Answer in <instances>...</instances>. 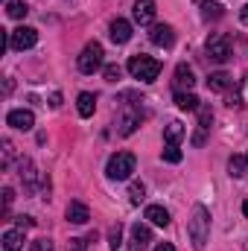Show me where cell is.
I'll list each match as a JSON object with an SVG mask.
<instances>
[{"mask_svg":"<svg viewBox=\"0 0 248 251\" xmlns=\"http://www.w3.org/2000/svg\"><path fill=\"white\" fill-rule=\"evenodd\" d=\"M222 15H225V9H222L219 3L201 0V18H204V21H216V18H222Z\"/></svg>","mask_w":248,"mask_h":251,"instance_id":"cell-20","label":"cell"},{"mask_svg":"<svg viewBox=\"0 0 248 251\" xmlns=\"http://www.w3.org/2000/svg\"><path fill=\"white\" fill-rule=\"evenodd\" d=\"M29 251H53V243H50V240H35V243L29 246Z\"/></svg>","mask_w":248,"mask_h":251,"instance_id":"cell-30","label":"cell"},{"mask_svg":"<svg viewBox=\"0 0 248 251\" xmlns=\"http://www.w3.org/2000/svg\"><path fill=\"white\" fill-rule=\"evenodd\" d=\"M3 249L6 251H21L24 249V231H6V234H3Z\"/></svg>","mask_w":248,"mask_h":251,"instance_id":"cell-18","label":"cell"},{"mask_svg":"<svg viewBox=\"0 0 248 251\" xmlns=\"http://www.w3.org/2000/svg\"><path fill=\"white\" fill-rule=\"evenodd\" d=\"M164 137H167V143H178V140L184 137V126L181 123H170L167 126V131H164Z\"/></svg>","mask_w":248,"mask_h":251,"instance_id":"cell-24","label":"cell"},{"mask_svg":"<svg viewBox=\"0 0 248 251\" xmlns=\"http://www.w3.org/2000/svg\"><path fill=\"white\" fill-rule=\"evenodd\" d=\"M204 50H207V59H210V62H219V64L228 62V59H231V38L222 35V32H216V35L207 38Z\"/></svg>","mask_w":248,"mask_h":251,"instance_id":"cell-4","label":"cell"},{"mask_svg":"<svg viewBox=\"0 0 248 251\" xmlns=\"http://www.w3.org/2000/svg\"><path fill=\"white\" fill-rule=\"evenodd\" d=\"M231 85H234V79H231L228 73H222V70L207 76V88H210V91H228Z\"/></svg>","mask_w":248,"mask_h":251,"instance_id":"cell-17","label":"cell"},{"mask_svg":"<svg viewBox=\"0 0 248 251\" xmlns=\"http://www.w3.org/2000/svg\"><path fill=\"white\" fill-rule=\"evenodd\" d=\"M108 35H111V41H114V44H125V41L131 38V24H128V21H123V18L111 21Z\"/></svg>","mask_w":248,"mask_h":251,"instance_id":"cell-11","label":"cell"},{"mask_svg":"<svg viewBox=\"0 0 248 251\" xmlns=\"http://www.w3.org/2000/svg\"><path fill=\"white\" fill-rule=\"evenodd\" d=\"M12 199H15V193L6 187V190H3V213H9V204H12Z\"/></svg>","mask_w":248,"mask_h":251,"instance_id":"cell-31","label":"cell"},{"mask_svg":"<svg viewBox=\"0 0 248 251\" xmlns=\"http://www.w3.org/2000/svg\"><path fill=\"white\" fill-rule=\"evenodd\" d=\"M134 21L140 26L155 21V0H134Z\"/></svg>","mask_w":248,"mask_h":251,"instance_id":"cell-10","label":"cell"},{"mask_svg":"<svg viewBox=\"0 0 248 251\" xmlns=\"http://www.w3.org/2000/svg\"><path fill=\"white\" fill-rule=\"evenodd\" d=\"M128 199H131V204H140V201L146 199V187H143V184H131V190H128Z\"/></svg>","mask_w":248,"mask_h":251,"instance_id":"cell-27","label":"cell"},{"mask_svg":"<svg viewBox=\"0 0 248 251\" xmlns=\"http://www.w3.org/2000/svg\"><path fill=\"white\" fill-rule=\"evenodd\" d=\"M246 158H248V155H246Z\"/></svg>","mask_w":248,"mask_h":251,"instance_id":"cell-36","label":"cell"},{"mask_svg":"<svg viewBox=\"0 0 248 251\" xmlns=\"http://www.w3.org/2000/svg\"><path fill=\"white\" fill-rule=\"evenodd\" d=\"M243 213H246V219H248V199L243 201Z\"/></svg>","mask_w":248,"mask_h":251,"instance_id":"cell-35","label":"cell"},{"mask_svg":"<svg viewBox=\"0 0 248 251\" xmlns=\"http://www.w3.org/2000/svg\"><path fill=\"white\" fill-rule=\"evenodd\" d=\"M164 161H170V164H178V161H181V149H178V143H167V149H164Z\"/></svg>","mask_w":248,"mask_h":251,"instance_id":"cell-26","label":"cell"},{"mask_svg":"<svg viewBox=\"0 0 248 251\" xmlns=\"http://www.w3.org/2000/svg\"><path fill=\"white\" fill-rule=\"evenodd\" d=\"M120 76H123V70H120L117 64H108V67H105V79H108V82H117Z\"/></svg>","mask_w":248,"mask_h":251,"instance_id":"cell-28","label":"cell"},{"mask_svg":"<svg viewBox=\"0 0 248 251\" xmlns=\"http://www.w3.org/2000/svg\"><path fill=\"white\" fill-rule=\"evenodd\" d=\"M88 219H91L88 204H82V201H70V204H67V222H73V225H85Z\"/></svg>","mask_w":248,"mask_h":251,"instance_id":"cell-12","label":"cell"},{"mask_svg":"<svg viewBox=\"0 0 248 251\" xmlns=\"http://www.w3.org/2000/svg\"><path fill=\"white\" fill-rule=\"evenodd\" d=\"M187 234L193 240V249L204 251V243L210 237V210L204 204H193V213H190V222H187Z\"/></svg>","mask_w":248,"mask_h":251,"instance_id":"cell-1","label":"cell"},{"mask_svg":"<svg viewBox=\"0 0 248 251\" xmlns=\"http://www.w3.org/2000/svg\"><path fill=\"white\" fill-rule=\"evenodd\" d=\"M6 12H9V18H15V21H21V18H26V3L24 0H9L6 3Z\"/></svg>","mask_w":248,"mask_h":251,"instance_id":"cell-22","label":"cell"},{"mask_svg":"<svg viewBox=\"0 0 248 251\" xmlns=\"http://www.w3.org/2000/svg\"><path fill=\"white\" fill-rule=\"evenodd\" d=\"M102 44H97V41H91V44H85V50H82V56H79V70L82 73H97L99 67H102Z\"/></svg>","mask_w":248,"mask_h":251,"instance_id":"cell-5","label":"cell"},{"mask_svg":"<svg viewBox=\"0 0 248 251\" xmlns=\"http://www.w3.org/2000/svg\"><path fill=\"white\" fill-rule=\"evenodd\" d=\"M35 41H38V32L32 26H18L9 32V47H15V50H29V47H35Z\"/></svg>","mask_w":248,"mask_h":251,"instance_id":"cell-6","label":"cell"},{"mask_svg":"<svg viewBox=\"0 0 248 251\" xmlns=\"http://www.w3.org/2000/svg\"><path fill=\"white\" fill-rule=\"evenodd\" d=\"M155 251H175V246H170V243H161Z\"/></svg>","mask_w":248,"mask_h":251,"instance_id":"cell-34","label":"cell"},{"mask_svg":"<svg viewBox=\"0 0 248 251\" xmlns=\"http://www.w3.org/2000/svg\"><path fill=\"white\" fill-rule=\"evenodd\" d=\"M240 21H243V24L248 26V3L243 6V9H240Z\"/></svg>","mask_w":248,"mask_h":251,"instance_id":"cell-32","label":"cell"},{"mask_svg":"<svg viewBox=\"0 0 248 251\" xmlns=\"http://www.w3.org/2000/svg\"><path fill=\"white\" fill-rule=\"evenodd\" d=\"M175 105H178L181 111H196V108H198V100H196L190 91H175Z\"/></svg>","mask_w":248,"mask_h":251,"instance_id":"cell-19","label":"cell"},{"mask_svg":"<svg viewBox=\"0 0 248 251\" xmlns=\"http://www.w3.org/2000/svg\"><path fill=\"white\" fill-rule=\"evenodd\" d=\"M146 219H149L152 225H158V228H167V225H170V210L161 207V204H149V207H146Z\"/></svg>","mask_w":248,"mask_h":251,"instance_id":"cell-14","label":"cell"},{"mask_svg":"<svg viewBox=\"0 0 248 251\" xmlns=\"http://www.w3.org/2000/svg\"><path fill=\"white\" fill-rule=\"evenodd\" d=\"M228 173L237 176V178H240V176H248V158L246 155H234V158L228 161Z\"/></svg>","mask_w":248,"mask_h":251,"instance_id":"cell-21","label":"cell"},{"mask_svg":"<svg viewBox=\"0 0 248 251\" xmlns=\"http://www.w3.org/2000/svg\"><path fill=\"white\" fill-rule=\"evenodd\" d=\"M131 237H134V243H137V249H143V246H146V243L152 240V231H149L146 225H140V222H137V225L131 228Z\"/></svg>","mask_w":248,"mask_h":251,"instance_id":"cell-23","label":"cell"},{"mask_svg":"<svg viewBox=\"0 0 248 251\" xmlns=\"http://www.w3.org/2000/svg\"><path fill=\"white\" fill-rule=\"evenodd\" d=\"M149 38H152V44H158V47H173L175 32H173L170 24H155V26L149 29Z\"/></svg>","mask_w":248,"mask_h":251,"instance_id":"cell-8","label":"cell"},{"mask_svg":"<svg viewBox=\"0 0 248 251\" xmlns=\"http://www.w3.org/2000/svg\"><path fill=\"white\" fill-rule=\"evenodd\" d=\"M196 111H198V131L193 134V143L201 146V143H204V131H207L210 123H213V111H210V105H198Z\"/></svg>","mask_w":248,"mask_h":251,"instance_id":"cell-9","label":"cell"},{"mask_svg":"<svg viewBox=\"0 0 248 251\" xmlns=\"http://www.w3.org/2000/svg\"><path fill=\"white\" fill-rule=\"evenodd\" d=\"M18 225H21V228H29V225H32V219H29V216H21V219H18Z\"/></svg>","mask_w":248,"mask_h":251,"instance_id":"cell-33","label":"cell"},{"mask_svg":"<svg viewBox=\"0 0 248 251\" xmlns=\"http://www.w3.org/2000/svg\"><path fill=\"white\" fill-rule=\"evenodd\" d=\"M117 126H120V134H131V131L140 126V111H137V108L123 111V114H120V120H117Z\"/></svg>","mask_w":248,"mask_h":251,"instance_id":"cell-15","label":"cell"},{"mask_svg":"<svg viewBox=\"0 0 248 251\" xmlns=\"http://www.w3.org/2000/svg\"><path fill=\"white\" fill-rule=\"evenodd\" d=\"M134 167H137V161H134L131 152H117V155L108 158L105 173H108V178H114V181H125V178L134 173Z\"/></svg>","mask_w":248,"mask_h":251,"instance_id":"cell-3","label":"cell"},{"mask_svg":"<svg viewBox=\"0 0 248 251\" xmlns=\"http://www.w3.org/2000/svg\"><path fill=\"white\" fill-rule=\"evenodd\" d=\"M128 73L140 82H155L161 76V62L152 56H131L128 59Z\"/></svg>","mask_w":248,"mask_h":251,"instance_id":"cell-2","label":"cell"},{"mask_svg":"<svg viewBox=\"0 0 248 251\" xmlns=\"http://www.w3.org/2000/svg\"><path fill=\"white\" fill-rule=\"evenodd\" d=\"M6 123L12 126V128H18V131H29L35 126V114L29 108H15V111L6 114Z\"/></svg>","mask_w":248,"mask_h":251,"instance_id":"cell-7","label":"cell"},{"mask_svg":"<svg viewBox=\"0 0 248 251\" xmlns=\"http://www.w3.org/2000/svg\"><path fill=\"white\" fill-rule=\"evenodd\" d=\"M88 243H94V234H91L88 240H70L67 251H85V246H88Z\"/></svg>","mask_w":248,"mask_h":251,"instance_id":"cell-29","label":"cell"},{"mask_svg":"<svg viewBox=\"0 0 248 251\" xmlns=\"http://www.w3.org/2000/svg\"><path fill=\"white\" fill-rule=\"evenodd\" d=\"M108 246H111V251H117L123 246V228H120V225H114V228L108 231Z\"/></svg>","mask_w":248,"mask_h":251,"instance_id":"cell-25","label":"cell"},{"mask_svg":"<svg viewBox=\"0 0 248 251\" xmlns=\"http://www.w3.org/2000/svg\"><path fill=\"white\" fill-rule=\"evenodd\" d=\"M76 111H79V117H91L94 111H97V97L94 94H79V100H76Z\"/></svg>","mask_w":248,"mask_h":251,"instance_id":"cell-16","label":"cell"},{"mask_svg":"<svg viewBox=\"0 0 248 251\" xmlns=\"http://www.w3.org/2000/svg\"><path fill=\"white\" fill-rule=\"evenodd\" d=\"M175 91H190L193 85H196V76H193V70L187 67V64H178L175 67Z\"/></svg>","mask_w":248,"mask_h":251,"instance_id":"cell-13","label":"cell"}]
</instances>
